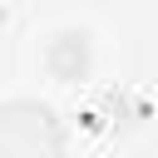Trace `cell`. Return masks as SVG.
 Here are the masks:
<instances>
[{"label":"cell","mask_w":158,"mask_h":158,"mask_svg":"<svg viewBox=\"0 0 158 158\" xmlns=\"http://www.w3.org/2000/svg\"><path fill=\"white\" fill-rule=\"evenodd\" d=\"M0 158H64L59 118L35 99L0 104Z\"/></svg>","instance_id":"obj_1"},{"label":"cell","mask_w":158,"mask_h":158,"mask_svg":"<svg viewBox=\"0 0 158 158\" xmlns=\"http://www.w3.org/2000/svg\"><path fill=\"white\" fill-rule=\"evenodd\" d=\"M84 64H89V44H84V35H59V40L49 44V69H54L59 79H79Z\"/></svg>","instance_id":"obj_2"}]
</instances>
